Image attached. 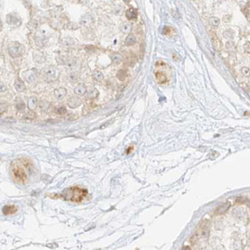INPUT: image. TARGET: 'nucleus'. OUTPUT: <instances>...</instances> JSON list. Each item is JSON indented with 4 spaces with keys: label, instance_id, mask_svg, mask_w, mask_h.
I'll return each instance as SVG.
<instances>
[{
    "label": "nucleus",
    "instance_id": "nucleus-1",
    "mask_svg": "<svg viewBox=\"0 0 250 250\" xmlns=\"http://www.w3.org/2000/svg\"><path fill=\"white\" fill-rule=\"evenodd\" d=\"M88 195V191L82 188L73 186L65 190L62 195V198L72 203H81Z\"/></svg>",
    "mask_w": 250,
    "mask_h": 250
},
{
    "label": "nucleus",
    "instance_id": "nucleus-2",
    "mask_svg": "<svg viewBox=\"0 0 250 250\" xmlns=\"http://www.w3.org/2000/svg\"><path fill=\"white\" fill-rule=\"evenodd\" d=\"M43 79L47 82L56 81L60 76V71L56 66L49 65L44 68L42 71Z\"/></svg>",
    "mask_w": 250,
    "mask_h": 250
},
{
    "label": "nucleus",
    "instance_id": "nucleus-3",
    "mask_svg": "<svg viewBox=\"0 0 250 250\" xmlns=\"http://www.w3.org/2000/svg\"><path fill=\"white\" fill-rule=\"evenodd\" d=\"M12 174L17 183H25L27 181V174L25 170L19 165H15L12 166Z\"/></svg>",
    "mask_w": 250,
    "mask_h": 250
},
{
    "label": "nucleus",
    "instance_id": "nucleus-4",
    "mask_svg": "<svg viewBox=\"0 0 250 250\" xmlns=\"http://www.w3.org/2000/svg\"><path fill=\"white\" fill-rule=\"evenodd\" d=\"M8 51L10 56L12 58H17L23 54L24 47L19 42H12L8 46Z\"/></svg>",
    "mask_w": 250,
    "mask_h": 250
},
{
    "label": "nucleus",
    "instance_id": "nucleus-5",
    "mask_svg": "<svg viewBox=\"0 0 250 250\" xmlns=\"http://www.w3.org/2000/svg\"><path fill=\"white\" fill-rule=\"evenodd\" d=\"M59 59H57L58 63L60 65H66L68 67H72L76 64V59L70 56H59Z\"/></svg>",
    "mask_w": 250,
    "mask_h": 250
},
{
    "label": "nucleus",
    "instance_id": "nucleus-6",
    "mask_svg": "<svg viewBox=\"0 0 250 250\" xmlns=\"http://www.w3.org/2000/svg\"><path fill=\"white\" fill-rule=\"evenodd\" d=\"M6 23L12 26L17 27L21 25L22 21L18 16L13 15V14H9L6 17Z\"/></svg>",
    "mask_w": 250,
    "mask_h": 250
},
{
    "label": "nucleus",
    "instance_id": "nucleus-7",
    "mask_svg": "<svg viewBox=\"0 0 250 250\" xmlns=\"http://www.w3.org/2000/svg\"><path fill=\"white\" fill-rule=\"evenodd\" d=\"M67 104L70 108L72 109L77 108V107H79V106L82 104V100L79 99V97L72 96L68 99Z\"/></svg>",
    "mask_w": 250,
    "mask_h": 250
},
{
    "label": "nucleus",
    "instance_id": "nucleus-8",
    "mask_svg": "<svg viewBox=\"0 0 250 250\" xmlns=\"http://www.w3.org/2000/svg\"><path fill=\"white\" fill-rule=\"evenodd\" d=\"M99 93L97 89L94 88V87H89V88L87 89V91H86V93L85 95L88 99H93L99 96Z\"/></svg>",
    "mask_w": 250,
    "mask_h": 250
},
{
    "label": "nucleus",
    "instance_id": "nucleus-9",
    "mask_svg": "<svg viewBox=\"0 0 250 250\" xmlns=\"http://www.w3.org/2000/svg\"><path fill=\"white\" fill-rule=\"evenodd\" d=\"M16 211H17V207L14 205H5L3 209H2V212L5 216L14 214V213H16Z\"/></svg>",
    "mask_w": 250,
    "mask_h": 250
},
{
    "label": "nucleus",
    "instance_id": "nucleus-10",
    "mask_svg": "<svg viewBox=\"0 0 250 250\" xmlns=\"http://www.w3.org/2000/svg\"><path fill=\"white\" fill-rule=\"evenodd\" d=\"M66 89L65 88H62V87H60V88L56 89L54 91V95L56 98L59 100H62L65 97L66 95Z\"/></svg>",
    "mask_w": 250,
    "mask_h": 250
},
{
    "label": "nucleus",
    "instance_id": "nucleus-11",
    "mask_svg": "<svg viewBox=\"0 0 250 250\" xmlns=\"http://www.w3.org/2000/svg\"><path fill=\"white\" fill-rule=\"evenodd\" d=\"M86 91H87V88H86V86H85L83 83L79 84V85L74 89L75 94L77 95H80V96L86 95Z\"/></svg>",
    "mask_w": 250,
    "mask_h": 250
},
{
    "label": "nucleus",
    "instance_id": "nucleus-12",
    "mask_svg": "<svg viewBox=\"0 0 250 250\" xmlns=\"http://www.w3.org/2000/svg\"><path fill=\"white\" fill-rule=\"evenodd\" d=\"M14 86H15V89H16V91L19 92V93L24 92L25 89V84H24V82H23L21 80V79H19V78H16V79Z\"/></svg>",
    "mask_w": 250,
    "mask_h": 250
},
{
    "label": "nucleus",
    "instance_id": "nucleus-13",
    "mask_svg": "<svg viewBox=\"0 0 250 250\" xmlns=\"http://www.w3.org/2000/svg\"><path fill=\"white\" fill-rule=\"evenodd\" d=\"M24 78L28 82L32 83L36 78V71H27L24 73Z\"/></svg>",
    "mask_w": 250,
    "mask_h": 250
},
{
    "label": "nucleus",
    "instance_id": "nucleus-14",
    "mask_svg": "<svg viewBox=\"0 0 250 250\" xmlns=\"http://www.w3.org/2000/svg\"><path fill=\"white\" fill-rule=\"evenodd\" d=\"M34 60L38 63H43L45 61V56L44 53L40 51H36L33 54Z\"/></svg>",
    "mask_w": 250,
    "mask_h": 250
},
{
    "label": "nucleus",
    "instance_id": "nucleus-15",
    "mask_svg": "<svg viewBox=\"0 0 250 250\" xmlns=\"http://www.w3.org/2000/svg\"><path fill=\"white\" fill-rule=\"evenodd\" d=\"M137 15H138L137 10H135V9H133V8H130V9H128V10L126 12V16L127 17L128 19H129V20H132V19H136Z\"/></svg>",
    "mask_w": 250,
    "mask_h": 250
},
{
    "label": "nucleus",
    "instance_id": "nucleus-16",
    "mask_svg": "<svg viewBox=\"0 0 250 250\" xmlns=\"http://www.w3.org/2000/svg\"><path fill=\"white\" fill-rule=\"evenodd\" d=\"M92 23H93V16H91V15H87V14L82 16V18L81 20H80V23H81L82 25H89V24Z\"/></svg>",
    "mask_w": 250,
    "mask_h": 250
},
{
    "label": "nucleus",
    "instance_id": "nucleus-17",
    "mask_svg": "<svg viewBox=\"0 0 250 250\" xmlns=\"http://www.w3.org/2000/svg\"><path fill=\"white\" fill-rule=\"evenodd\" d=\"M229 206H230L229 203H228L227 202V203H223V204H222V205H219V207L217 208L216 212L218 213V214H223V213H225V212L229 209Z\"/></svg>",
    "mask_w": 250,
    "mask_h": 250
},
{
    "label": "nucleus",
    "instance_id": "nucleus-18",
    "mask_svg": "<svg viewBox=\"0 0 250 250\" xmlns=\"http://www.w3.org/2000/svg\"><path fill=\"white\" fill-rule=\"evenodd\" d=\"M37 105H38V100L36 99V97H30L29 100H28V106H29V108L32 110V109L36 108Z\"/></svg>",
    "mask_w": 250,
    "mask_h": 250
},
{
    "label": "nucleus",
    "instance_id": "nucleus-19",
    "mask_svg": "<svg viewBox=\"0 0 250 250\" xmlns=\"http://www.w3.org/2000/svg\"><path fill=\"white\" fill-rule=\"evenodd\" d=\"M156 80H157L158 82H159V83H160V84L165 83V82H166V80H167L166 75H165L164 73H163V72H156Z\"/></svg>",
    "mask_w": 250,
    "mask_h": 250
},
{
    "label": "nucleus",
    "instance_id": "nucleus-20",
    "mask_svg": "<svg viewBox=\"0 0 250 250\" xmlns=\"http://www.w3.org/2000/svg\"><path fill=\"white\" fill-rule=\"evenodd\" d=\"M135 43H136V38H135V36L133 35V34H130V35L127 36V37L126 38V40H125V44L126 45H128V46L134 45Z\"/></svg>",
    "mask_w": 250,
    "mask_h": 250
},
{
    "label": "nucleus",
    "instance_id": "nucleus-21",
    "mask_svg": "<svg viewBox=\"0 0 250 250\" xmlns=\"http://www.w3.org/2000/svg\"><path fill=\"white\" fill-rule=\"evenodd\" d=\"M120 30H121L122 33L128 34L131 32V30H132V24H131L130 23H122V25H121Z\"/></svg>",
    "mask_w": 250,
    "mask_h": 250
},
{
    "label": "nucleus",
    "instance_id": "nucleus-22",
    "mask_svg": "<svg viewBox=\"0 0 250 250\" xmlns=\"http://www.w3.org/2000/svg\"><path fill=\"white\" fill-rule=\"evenodd\" d=\"M92 76H93V78L95 80H96V81L98 82L102 81L104 79L103 74H102L100 71H99V70H95L94 72H93V75H92Z\"/></svg>",
    "mask_w": 250,
    "mask_h": 250
},
{
    "label": "nucleus",
    "instance_id": "nucleus-23",
    "mask_svg": "<svg viewBox=\"0 0 250 250\" xmlns=\"http://www.w3.org/2000/svg\"><path fill=\"white\" fill-rule=\"evenodd\" d=\"M50 106H51V105H50L49 102L46 101H42L38 104L40 110L43 111V112H47V111L49 109Z\"/></svg>",
    "mask_w": 250,
    "mask_h": 250
},
{
    "label": "nucleus",
    "instance_id": "nucleus-24",
    "mask_svg": "<svg viewBox=\"0 0 250 250\" xmlns=\"http://www.w3.org/2000/svg\"><path fill=\"white\" fill-rule=\"evenodd\" d=\"M212 43H213V45L215 46V48L216 49H220L221 48V43L220 41H219V38L217 37V36L216 35V34L214 33H212Z\"/></svg>",
    "mask_w": 250,
    "mask_h": 250
},
{
    "label": "nucleus",
    "instance_id": "nucleus-25",
    "mask_svg": "<svg viewBox=\"0 0 250 250\" xmlns=\"http://www.w3.org/2000/svg\"><path fill=\"white\" fill-rule=\"evenodd\" d=\"M219 23H220V21L216 17H211L209 19V24L213 29H216L219 26Z\"/></svg>",
    "mask_w": 250,
    "mask_h": 250
},
{
    "label": "nucleus",
    "instance_id": "nucleus-26",
    "mask_svg": "<svg viewBox=\"0 0 250 250\" xmlns=\"http://www.w3.org/2000/svg\"><path fill=\"white\" fill-rule=\"evenodd\" d=\"M116 76L121 81H124L127 76V71L126 69H120L116 74Z\"/></svg>",
    "mask_w": 250,
    "mask_h": 250
},
{
    "label": "nucleus",
    "instance_id": "nucleus-27",
    "mask_svg": "<svg viewBox=\"0 0 250 250\" xmlns=\"http://www.w3.org/2000/svg\"><path fill=\"white\" fill-rule=\"evenodd\" d=\"M16 109H19V110L23 111L24 109H25V103H24V102H23L22 99H18L17 100H16Z\"/></svg>",
    "mask_w": 250,
    "mask_h": 250
},
{
    "label": "nucleus",
    "instance_id": "nucleus-28",
    "mask_svg": "<svg viewBox=\"0 0 250 250\" xmlns=\"http://www.w3.org/2000/svg\"><path fill=\"white\" fill-rule=\"evenodd\" d=\"M112 61L114 64H119L122 61V56L120 54H115L112 56Z\"/></svg>",
    "mask_w": 250,
    "mask_h": 250
},
{
    "label": "nucleus",
    "instance_id": "nucleus-29",
    "mask_svg": "<svg viewBox=\"0 0 250 250\" xmlns=\"http://www.w3.org/2000/svg\"><path fill=\"white\" fill-rule=\"evenodd\" d=\"M66 113V109L65 106H59L58 108L56 109V113L58 115H64Z\"/></svg>",
    "mask_w": 250,
    "mask_h": 250
},
{
    "label": "nucleus",
    "instance_id": "nucleus-30",
    "mask_svg": "<svg viewBox=\"0 0 250 250\" xmlns=\"http://www.w3.org/2000/svg\"><path fill=\"white\" fill-rule=\"evenodd\" d=\"M94 109V107H93L92 105H86V106L83 108V109H82V115H87L88 113H89L91 109Z\"/></svg>",
    "mask_w": 250,
    "mask_h": 250
},
{
    "label": "nucleus",
    "instance_id": "nucleus-31",
    "mask_svg": "<svg viewBox=\"0 0 250 250\" xmlns=\"http://www.w3.org/2000/svg\"><path fill=\"white\" fill-rule=\"evenodd\" d=\"M242 72L245 76H250V69L247 67H244L242 69Z\"/></svg>",
    "mask_w": 250,
    "mask_h": 250
},
{
    "label": "nucleus",
    "instance_id": "nucleus-32",
    "mask_svg": "<svg viewBox=\"0 0 250 250\" xmlns=\"http://www.w3.org/2000/svg\"><path fill=\"white\" fill-rule=\"evenodd\" d=\"M35 117H36V114H35L33 112H29L25 116V118L29 119V120H33Z\"/></svg>",
    "mask_w": 250,
    "mask_h": 250
},
{
    "label": "nucleus",
    "instance_id": "nucleus-33",
    "mask_svg": "<svg viewBox=\"0 0 250 250\" xmlns=\"http://www.w3.org/2000/svg\"><path fill=\"white\" fill-rule=\"evenodd\" d=\"M170 32H171V28L168 27V26H165V27L163 28L162 32H163V34H165V35H169V34L170 33Z\"/></svg>",
    "mask_w": 250,
    "mask_h": 250
},
{
    "label": "nucleus",
    "instance_id": "nucleus-34",
    "mask_svg": "<svg viewBox=\"0 0 250 250\" xmlns=\"http://www.w3.org/2000/svg\"><path fill=\"white\" fill-rule=\"evenodd\" d=\"M244 49H245V50H246V52H247L248 53H250V43L249 42H248V43H246V45H244Z\"/></svg>",
    "mask_w": 250,
    "mask_h": 250
},
{
    "label": "nucleus",
    "instance_id": "nucleus-35",
    "mask_svg": "<svg viewBox=\"0 0 250 250\" xmlns=\"http://www.w3.org/2000/svg\"><path fill=\"white\" fill-rule=\"evenodd\" d=\"M132 149H133V147H132V146L129 147V148H128V149H127V150H126V153H127V154L129 153V152H130L131 150H132Z\"/></svg>",
    "mask_w": 250,
    "mask_h": 250
}]
</instances>
